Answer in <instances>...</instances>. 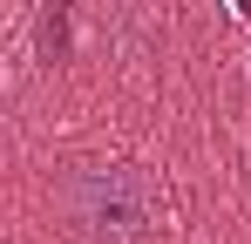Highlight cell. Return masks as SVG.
<instances>
[{"mask_svg": "<svg viewBox=\"0 0 251 244\" xmlns=\"http://www.w3.org/2000/svg\"><path fill=\"white\" fill-rule=\"evenodd\" d=\"M61 217L82 244H150L156 238V190L129 163H75L61 176Z\"/></svg>", "mask_w": 251, "mask_h": 244, "instance_id": "1", "label": "cell"}]
</instances>
